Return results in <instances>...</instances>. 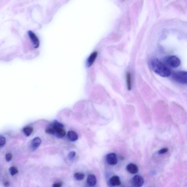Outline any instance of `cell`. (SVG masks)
Here are the masks:
<instances>
[{"label":"cell","instance_id":"cell-18","mask_svg":"<svg viewBox=\"0 0 187 187\" xmlns=\"http://www.w3.org/2000/svg\"><path fill=\"white\" fill-rule=\"evenodd\" d=\"M6 139L4 136H1L0 137V147H3L6 144Z\"/></svg>","mask_w":187,"mask_h":187},{"label":"cell","instance_id":"cell-9","mask_svg":"<svg viewBox=\"0 0 187 187\" xmlns=\"http://www.w3.org/2000/svg\"><path fill=\"white\" fill-rule=\"evenodd\" d=\"M109 182L112 186H119L121 184V182L119 177L116 175L113 176L109 180Z\"/></svg>","mask_w":187,"mask_h":187},{"label":"cell","instance_id":"cell-23","mask_svg":"<svg viewBox=\"0 0 187 187\" xmlns=\"http://www.w3.org/2000/svg\"><path fill=\"white\" fill-rule=\"evenodd\" d=\"M4 186L6 187H9L10 186V183L8 182V181H7V182H5L4 183Z\"/></svg>","mask_w":187,"mask_h":187},{"label":"cell","instance_id":"cell-19","mask_svg":"<svg viewBox=\"0 0 187 187\" xmlns=\"http://www.w3.org/2000/svg\"><path fill=\"white\" fill-rule=\"evenodd\" d=\"M76 155L75 152L73 151H71L69 154L68 155V157L69 159L70 160H73L75 158Z\"/></svg>","mask_w":187,"mask_h":187},{"label":"cell","instance_id":"cell-22","mask_svg":"<svg viewBox=\"0 0 187 187\" xmlns=\"http://www.w3.org/2000/svg\"><path fill=\"white\" fill-rule=\"evenodd\" d=\"M62 186L61 183H57L54 184L53 186V187H61Z\"/></svg>","mask_w":187,"mask_h":187},{"label":"cell","instance_id":"cell-4","mask_svg":"<svg viewBox=\"0 0 187 187\" xmlns=\"http://www.w3.org/2000/svg\"><path fill=\"white\" fill-rule=\"evenodd\" d=\"M166 62L170 66L173 68H177L180 64L181 61L176 56H169L166 59Z\"/></svg>","mask_w":187,"mask_h":187},{"label":"cell","instance_id":"cell-8","mask_svg":"<svg viewBox=\"0 0 187 187\" xmlns=\"http://www.w3.org/2000/svg\"><path fill=\"white\" fill-rule=\"evenodd\" d=\"M41 140L40 137H36L33 139L31 141V150L32 151L36 150L41 144Z\"/></svg>","mask_w":187,"mask_h":187},{"label":"cell","instance_id":"cell-11","mask_svg":"<svg viewBox=\"0 0 187 187\" xmlns=\"http://www.w3.org/2000/svg\"><path fill=\"white\" fill-rule=\"evenodd\" d=\"M97 180L96 177L94 175H89L87 179L88 184L91 186H94L97 184Z\"/></svg>","mask_w":187,"mask_h":187},{"label":"cell","instance_id":"cell-21","mask_svg":"<svg viewBox=\"0 0 187 187\" xmlns=\"http://www.w3.org/2000/svg\"><path fill=\"white\" fill-rule=\"evenodd\" d=\"M13 155L10 153H8L7 154L6 156V159L7 162H10L12 159Z\"/></svg>","mask_w":187,"mask_h":187},{"label":"cell","instance_id":"cell-1","mask_svg":"<svg viewBox=\"0 0 187 187\" xmlns=\"http://www.w3.org/2000/svg\"><path fill=\"white\" fill-rule=\"evenodd\" d=\"M150 65L152 70L158 75L163 77H168L170 76V70L158 59L152 60Z\"/></svg>","mask_w":187,"mask_h":187},{"label":"cell","instance_id":"cell-20","mask_svg":"<svg viewBox=\"0 0 187 187\" xmlns=\"http://www.w3.org/2000/svg\"><path fill=\"white\" fill-rule=\"evenodd\" d=\"M168 151H169V149H168V148H163V149H160L158 151V154H163L166 153V152Z\"/></svg>","mask_w":187,"mask_h":187},{"label":"cell","instance_id":"cell-6","mask_svg":"<svg viewBox=\"0 0 187 187\" xmlns=\"http://www.w3.org/2000/svg\"><path fill=\"white\" fill-rule=\"evenodd\" d=\"M132 183L135 187H141L144 183V180L141 176L135 175L132 179Z\"/></svg>","mask_w":187,"mask_h":187},{"label":"cell","instance_id":"cell-14","mask_svg":"<svg viewBox=\"0 0 187 187\" xmlns=\"http://www.w3.org/2000/svg\"><path fill=\"white\" fill-rule=\"evenodd\" d=\"M126 80L128 90H130L131 89V80L130 74L129 72L126 73Z\"/></svg>","mask_w":187,"mask_h":187},{"label":"cell","instance_id":"cell-15","mask_svg":"<svg viewBox=\"0 0 187 187\" xmlns=\"http://www.w3.org/2000/svg\"><path fill=\"white\" fill-rule=\"evenodd\" d=\"M33 131V129L32 128L28 126V127H25L23 129V132L26 136H29L31 134Z\"/></svg>","mask_w":187,"mask_h":187},{"label":"cell","instance_id":"cell-3","mask_svg":"<svg viewBox=\"0 0 187 187\" xmlns=\"http://www.w3.org/2000/svg\"><path fill=\"white\" fill-rule=\"evenodd\" d=\"M172 78L175 82L180 84H187V72L179 71L174 73Z\"/></svg>","mask_w":187,"mask_h":187},{"label":"cell","instance_id":"cell-5","mask_svg":"<svg viewBox=\"0 0 187 187\" xmlns=\"http://www.w3.org/2000/svg\"><path fill=\"white\" fill-rule=\"evenodd\" d=\"M106 162L110 165H115L117 163L118 160L117 155L115 153L108 154L106 156Z\"/></svg>","mask_w":187,"mask_h":187},{"label":"cell","instance_id":"cell-16","mask_svg":"<svg viewBox=\"0 0 187 187\" xmlns=\"http://www.w3.org/2000/svg\"><path fill=\"white\" fill-rule=\"evenodd\" d=\"M84 177V174L82 173L77 172L74 174V177L77 181H81L83 179Z\"/></svg>","mask_w":187,"mask_h":187},{"label":"cell","instance_id":"cell-2","mask_svg":"<svg viewBox=\"0 0 187 187\" xmlns=\"http://www.w3.org/2000/svg\"><path fill=\"white\" fill-rule=\"evenodd\" d=\"M54 129V134L57 137L61 139L65 136L66 132L63 128V126L61 124L55 121L50 126Z\"/></svg>","mask_w":187,"mask_h":187},{"label":"cell","instance_id":"cell-7","mask_svg":"<svg viewBox=\"0 0 187 187\" xmlns=\"http://www.w3.org/2000/svg\"><path fill=\"white\" fill-rule=\"evenodd\" d=\"M28 34L29 36V37L31 41L32 42L34 48H38L40 45L39 40L38 37L32 31H28Z\"/></svg>","mask_w":187,"mask_h":187},{"label":"cell","instance_id":"cell-17","mask_svg":"<svg viewBox=\"0 0 187 187\" xmlns=\"http://www.w3.org/2000/svg\"><path fill=\"white\" fill-rule=\"evenodd\" d=\"M9 172L11 175L13 176L18 173V171L16 167H11L10 168Z\"/></svg>","mask_w":187,"mask_h":187},{"label":"cell","instance_id":"cell-13","mask_svg":"<svg viewBox=\"0 0 187 187\" xmlns=\"http://www.w3.org/2000/svg\"><path fill=\"white\" fill-rule=\"evenodd\" d=\"M67 137L72 142H75L78 139V135L73 131H70L67 133Z\"/></svg>","mask_w":187,"mask_h":187},{"label":"cell","instance_id":"cell-12","mask_svg":"<svg viewBox=\"0 0 187 187\" xmlns=\"http://www.w3.org/2000/svg\"><path fill=\"white\" fill-rule=\"evenodd\" d=\"M97 52H94L91 54L87 60V65L88 67H90L93 64L96 58H97Z\"/></svg>","mask_w":187,"mask_h":187},{"label":"cell","instance_id":"cell-10","mask_svg":"<svg viewBox=\"0 0 187 187\" xmlns=\"http://www.w3.org/2000/svg\"><path fill=\"white\" fill-rule=\"evenodd\" d=\"M128 172L132 174H135L138 172L139 169L136 165L133 163H130L127 165L126 167Z\"/></svg>","mask_w":187,"mask_h":187}]
</instances>
